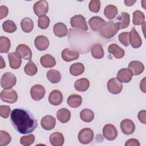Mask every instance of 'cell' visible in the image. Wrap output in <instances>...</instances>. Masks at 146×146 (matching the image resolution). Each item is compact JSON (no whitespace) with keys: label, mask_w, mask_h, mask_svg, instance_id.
Returning a JSON list of instances; mask_svg holds the SVG:
<instances>
[{"label":"cell","mask_w":146,"mask_h":146,"mask_svg":"<svg viewBox=\"0 0 146 146\" xmlns=\"http://www.w3.org/2000/svg\"><path fill=\"white\" fill-rule=\"evenodd\" d=\"M16 52L18 53L22 58L30 60L32 58V51L30 48L25 44H20L16 48Z\"/></svg>","instance_id":"15"},{"label":"cell","mask_w":146,"mask_h":146,"mask_svg":"<svg viewBox=\"0 0 146 146\" xmlns=\"http://www.w3.org/2000/svg\"><path fill=\"white\" fill-rule=\"evenodd\" d=\"M92 56L96 59H101L104 55V50L100 44H95L91 49Z\"/></svg>","instance_id":"31"},{"label":"cell","mask_w":146,"mask_h":146,"mask_svg":"<svg viewBox=\"0 0 146 146\" xmlns=\"http://www.w3.org/2000/svg\"><path fill=\"white\" fill-rule=\"evenodd\" d=\"M12 125L17 132L21 134H27L33 132L37 127V121L27 110L15 108L11 113Z\"/></svg>","instance_id":"1"},{"label":"cell","mask_w":146,"mask_h":146,"mask_svg":"<svg viewBox=\"0 0 146 146\" xmlns=\"http://www.w3.org/2000/svg\"><path fill=\"white\" fill-rule=\"evenodd\" d=\"M129 33L128 32H123L119 34L118 35L119 41L125 46H128L129 45Z\"/></svg>","instance_id":"44"},{"label":"cell","mask_w":146,"mask_h":146,"mask_svg":"<svg viewBox=\"0 0 146 146\" xmlns=\"http://www.w3.org/2000/svg\"><path fill=\"white\" fill-rule=\"evenodd\" d=\"M125 146H140V143L138 140L136 139H130L127 140L125 143Z\"/></svg>","instance_id":"47"},{"label":"cell","mask_w":146,"mask_h":146,"mask_svg":"<svg viewBox=\"0 0 146 146\" xmlns=\"http://www.w3.org/2000/svg\"><path fill=\"white\" fill-rule=\"evenodd\" d=\"M118 10L116 6L113 5H108L106 6L104 10V15L105 17L110 19H113L117 14Z\"/></svg>","instance_id":"30"},{"label":"cell","mask_w":146,"mask_h":146,"mask_svg":"<svg viewBox=\"0 0 146 146\" xmlns=\"http://www.w3.org/2000/svg\"><path fill=\"white\" fill-rule=\"evenodd\" d=\"M11 140V137L9 133L3 130L0 131V146L7 145Z\"/></svg>","instance_id":"40"},{"label":"cell","mask_w":146,"mask_h":146,"mask_svg":"<svg viewBox=\"0 0 146 146\" xmlns=\"http://www.w3.org/2000/svg\"><path fill=\"white\" fill-rule=\"evenodd\" d=\"M133 74L129 68H123L120 69L117 74V79L121 83H128L132 78Z\"/></svg>","instance_id":"16"},{"label":"cell","mask_w":146,"mask_h":146,"mask_svg":"<svg viewBox=\"0 0 146 146\" xmlns=\"http://www.w3.org/2000/svg\"><path fill=\"white\" fill-rule=\"evenodd\" d=\"M105 23V21L99 16L92 17L88 21L90 26L91 27V29L95 31H99Z\"/></svg>","instance_id":"20"},{"label":"cell","mask_w":146,"mask_h":146,"mask_svg":"<svg viewBox=\"0 0 146 146\" xmlns=\"http://www.w3.org/2000/svg\"><path fill=\"white\" fill-rule=\"evenodd\" d=\"M107 88L108 91L112 94H119L123 88V85L116 78L110 79L107 82Z\"/></svg>","instance_id":"10"},{"label":"cell","mask_w":146,"mask_h":146,"mask_svg":"<svg viewBox=\"0 0 146 146\" xmlns=\"http://www.w3.org/2000/svg\"><path fill=\"white\" fill-rule=\"evenodd\" d=\"M48 102L53 106H58L63 102V94L58 90L52 91L48 96Z\"/></svg>","instance_id":"18"},{"label":"cell","mask_w":146,"mask_h":146,"mask_svg":"<svg viewBox=\"0 0 146 146\" xmlns=\"http://www.w3.org/2000/svg\"><path fill=\"white\" fill-rule=\"evenodd\" d=\"M53 31L55 35L58 37H63L67 34L68 30L66 25L62 22H58L53 27Z\"/></svg>","instance_id":"25"},{"label":"cell","mask_w":146,"mask_h":146,"mask_svg":"<svg viewBox=\"0 0 146 146\" xmlns=\"http://www.w3.org/2000/svg\"><path fill=\"white\" fill-rule=\"evenodd\" d=\"M57 119L62 123H67L71 117V112L67 108H62L59 110L56 113Z\"/></svg>","instance_id":"28"},{"label":"cell","mask_w":146,"mask_h":146,"mask_svg":"<svg viewBox=\"0 0 146 146\" xmlns=\"http://www.w3.org/2000/svg\"><path fill=\"white\" fill-rule=\"evenodd\" d=\"M145 115H146V111L145 110L140 111L137 115V117L139 120L143 124H145L146 123V119H145Z\"/></svg>","instance_id":"48"},{"label":"cell","mask_w":146,"mask_h":146,"mask_svg":"<svg viewBox=\"0 0 146 146\" xmlns=\"http://www.w3.org/2000/svg\"><path fill=\"white\" fill-rule=\"evenodd\" d=\"M88 7L91 11L95 13H98L100 8V1L99 0L91 1L89 3Z\"/></svg>","instance_id":"43"},{"label":"cell","mask_w":146,"mask_h":146,"mask_svg":"<svg viewBox=\"0 0 146 146\" xmlns=\"http://www.w3.org/2000/svg\"><path fill=\"white\" fill-rule=\"evenodd\" d=\"M35 141V136L33 134L23 136L20 139V143L25 146H29L31 145Z\"/></svg>","instance_id":"42"},{"label":"cell","mask_w":146,"mask_h":146,"mask_svg":"<svg viewBox=\"0 0 146 146\" xmlns=\"http://www.w3.org/2000/svg\"><path fill=\"white\" fill-rule=\"evenodd\" d=\"M70 72L73 76H79L84 71V66L81 63L72 64L70 67Z\"/></svg>","instance_id":"34"},{"label":"cell","mask_w":146,"mask_h":146,"mask_svg":"<svg viewBox=\"0 0 146 146\" xmlns=\"http://www.w3.org/2000/svg\"><path fill=\"white\" fill-rule=\"evenodd\" d=\"M62 58L66 62H71L77 59L79 56V53L72 48H66L62 51Z\"/></svg>","instance_id":"14"},{"label":"cell","mask_w":146,"mask_h":146,"mask_svg":"<svg viewBox=\"0 0 146 146\" xmlns=\"http://www.w3.org/2000/svg\"><path fill=\"white\" fill-rule=\"evenodd\" d=\"M2 29L6 33H12L17 30V27L15 23L13 21L7 20L3 23Z\"/></svg>","instance_id":"39"},{"label":"cell","mask_w":146,"mask_h":146,"mask_svg":"<svg viewBox=\"0 0 146 146\" xmlns=\"http://www.w3.org/2000/svg\"><path fill=\"white\" fill-rule=\"evenodd\" d=\"M67 104L72 108H77L79 107L82 103L81 96L77 94H72L70 95L67 100Z\"/></svg>","instance_id":"29"},{"label":"cell","mask_w":146,"mask_h":146,"mask_svg":"<svg viewBox=\"0 0 146 146\" xmlns=\"http://www.w3.org/2000/svg\"><path fill=\"white\" fill-rule=\"evenodd\" d=\"M47 78L52 83H57L61 79V75L58 70L51 69L47 72Z\"/></svg>","instance_id":"32"},{"label":"cell","mask_w":146,"mask_h":146,"mask_svg":"<svg viewBox=\"0 0 146 146\" xmlns=\"http://www.w3.org/2000/svg\"><path fill=\"white\" fill-rule=\"evenodd\" d=\"M10 67L14 70L19 68L22 63L21 56L17 52H10L7 55Z\"/></svg>","instance_id":"13"},{"label":"cell","mask_w":146,"mask_h":146,"mask_svg":"<svg viewBox=\"0 0 146 146\" xmlns=\"http://www.w3.org/2000/svg\"><path fill=\"white\" fill-rule=\"evenodd\" d=\"M120 128L122 132L129 135L132 134L135 130V125L133 121L130 119H124L120 123Z\"/></svg>","instance_id":"12"},{"label":"cell","mask_w":146,"mask_h":146,"mask_svg":"<svg viewBox=\"0 0 146 146\" xmlns=\"http://www.w3.org/2000/svg\"><path fill=\"white\" fill-rule=\"evenodd\" d=\"M48 39L44 35H38L34 40L35 47L39 51L46 50L49 46Z\"/></svg>","instance_id":"19"},{"label":"cell","mask_w":146,"mask_h":146,"mask_svg":"<svg viewBox=\"0 0 146 146\" xmlns=\"http://www.w3.org/2000/svg\"><path fill=\"white\" fill-rule=\"evenodd\" d=\"M40 63L44 68H52L56 64L55 59L50 54H46L40 58Z\"/></svg>","instance_id":"26"},{"label":"cell","mask_w":146,"mask_h":146,"mask_svg":"<svg viewBox=\"0 0 146 146\" xmlns=\"http://www.w3.org/2000/svg\"><path fill=\"white\" fill-rule=\"evenodd\" d=\"M16 82V76L13 74L7 72L1 77V86L5 89H10L15 85Z\"/></svg>","instance_id":"3"},{"label":"cell","mask_w":146,"mask_h":146,"mask_svg":"<svg viewBox=\"0 0 146 146\" xmlns=\"http://www.w3.org/2000/svg\"><path fill=\"white\" fill-rule=\"evenodd\" d=\"M70 24L72 27L79 29L83 31L88 30V26L86 19L82 15H76L70 19Z\"/></svg>","instance_id":"5"},{"label":"cell","mask_w":146,"mask_h":146,"mask_svg":"<svg viewBox=\"0 0 146 146\" xmlns=\"http://www.w3.org/2000/svg\"><path fill=\"white\" fill-rule=\"evenodd\" d=\"M10 39L4 36H1L0 38V52L1 53H6L10 48Z\"/></svg>","instance_id":"37"},{"label":"cell","mask_w":146,"mask_h":146,"mask_svg":"<svg viewBox=\"0 0 146 146\" xmlns=\"http://www.w3.org/2000/svg\"><path fill=\"white\" fill-rule=\"evenodd\" d=\"M129 41L131 46L135 48L140 47L142 44L141 38L135 27H133L129 32Z\"/></svg>","instance_id":"11"},{"label":"cell","mask_w":146,"mask_h":146,"mask_svg":"<svg viewBox=\"0 0 146 146\" xmlns=\"http://www.w3.org/2000/svg\"><path fill=\"white\" fill-rule=\"evenodd\" d=\"M90 87V82L87 78H81L74 83L75 89L79 92H84L87 91Z\"/></svg>","instance_id":"27"},{"label":"cell","mask_w":146,"mask_h":146,"mask_svg":"<svg viewBox=\"0 0 146 146\" xmlns=\"http://www.w3.org/2000/svg\"><path fill=\"white\" fill-rule=\"evenodd\" d=\"M11 110L9 106H0V115L3 118H7L10 115Z\"/></svg>","instance_id":"45"},{"label":"cell","mask_w":146,"mask_h":146,"mask_svg":"<svg viewBox=\"0 0 146 146\" xmlns=\"http://www.w3.org/2000/svg\"><path fill=\"white\" fill-rule=\"evenodd\" d=\"M1 99L5 102L14 103L18 99V95L16 91L13 89H4L0 94Z\"/></svg>","instance_id":"6"},{"label":"cell","mask_w":146,"mask_h":146,"mask_svg":"<svg viewBox=\"0 0 146 146\" xmlns=\"http://www.w3.org/2000/svg\"><path fill=\"white\" fill-rule=\"evenodd\" d=\"M145 77L143 78V80H141L140 83V90L144 93H145Z\"/></svg>","instance_id":"49"},{"label":"cell","mask_w":146,"mask_h":146,"mask_svg":"<svg viewBox=\"0 0 146 146\" xmlns=\"http://www.w3.org/2000/svg\"><path fill=\"white\" fill-rule=\"evenodd\" d=\"M9 13V9L7 7L4 5H1L0 6V19H2L5 18Z\"/></svg>","instance_id":"46"},{"label":"cell","mask_w":146,"mask_h":146,"mask_svg":"<svg viewBox=\"0 0 146 146\" xmlns=\"http://www.w3.org/2000/svg\"><path fill=\"white\" fill-rule=\"evenodd\" d=\"M40 124L44 129L50 131L55 127L56 119L51 115H46L42 117L40 121Z\"/></svg>","instance_id":"17"},{"label":"cell","mask_w":146,"mask_h":146,"mask_svg":"<svg viewBox=\"0 0 146 146\" xmlns=\"http://www.w3.org/2000/svg\"><path fill=\"white\" fill-rule=\"evenodd\" d=\"M50 143L54 146H62L64 141V138L62 133L59 132L52 133L49 137Z\"/></svg>","instance_id":"24"},{"label":"cell","mask_w":146,"mask_h":146,"mask_svg":"<svg viewBox=\"0 0 146 146\" xmlns=\"http://www.w3.org/2000/svg\"><path fill=\"white\" fill-rule=\"evenodd\" d=\"M80 117L82 121L90 123L92 121L94 118V113L91 110L84 108L81 111L80 113Z\"/></svg>","instance_id":"35"},{"label":"cell","mask_w":146,"mask_h":146,"mask_svg":"<svg viewBox=\"0 0 146 146\" xmlns=\"http://www.w3.org/2000/svg\"><path fill=\"white\" fill-rule=\"evenodd\" d=\"M24 71L27 75L29 76H33L36 74L38 71V68L34 62L30 61L25 65L24 67Z\"/></svg>","instance_id":"38"},{"label":"cell","mask_w":146,"mask_h":146,"mask_svg":"<svg viewBox=\"0 0 146 146\" xmlns=\"http://www.w3.org/2000/svg\"><path fill=\"white\" fill-rule=\"evenodd\" d=\"M136 2V1H132V0H128V1H124V3L126 6H131L133 5V4Z\"/></svg>","instance_id":"50"},{"label":"cell","mask_w":146,"mask_h":146,"mask_svg":"<svg viewBox=\"0 0 146 146\" xmlns=\"http://www.w3.org/2000/svg\"><path fill=\"white\" fill-rule=\"evenodd\" d=\"M21 29L25 33L31 32L34 28V23L33 20L30 18H25L21 22Z\"/></svg>","instance_id":"33"},{"label":"cell","mask_w":146,"mask_h":146,"mask_svg":"<svg viewBox=\"0 0 146 146\" xmlns=\"http://www.w3.org/2000/svg\"><path fill=\"white\" fill-rule=\"evenodd\" d=\"M119 30L116 23L112 21L105 23L99 30L100 35L104 38L110 39L116 34Z\"/></svg>","instance_id":"2"},{"label":"cell","mask_w":146,"mask_h":146,"mask_svg":"<svg viewBox=\"0 0 146 146\" xmlns=\"http://www.w3.org/2000/svg\"><path fill=\"white\" fill-rule=\"evenodd\" d=\"M50 21V18L47 16L45 15L40 16L38 21V26L41 29H46L49 26Z\"/></svg>","instance_id":"41"},{"label":"cell","mask_w":146,"mask_h":146,"mask_svg":"<svg viewBox=\"0 0 146 146\" xmlns=\"http://www.w3.org/2000/svg\"><path fill=\"white\" fill-rule=\"evenodd\" d=\"M128 68L132 71L133 75H139L144 70V64L140 61H131L128 64Z\"/></svg>","instance_id":"22"},{"label":"cell","mask_w":146,"mask_h":146,"mask_svg":"<svg viewBox=\"0 0 146 146\" xmlns=\"http://www.w3.org/2000/svg\"><path fill=\"white\" fill-rule=\"evenodd\" d=\"M108 51L116 59H120L124 56V50L116 43L111 44L108 47Z\"/></svg>","instance_id":"23"},{"label":"cell","mask_w":146,"mask_h":146,"mask_svg":"<svg viewBox=\"0 0 146 146\" xmlns=\"http://www.w3.org/2000/svg\"><path fill=\"white\" fill-rule=\"evenodd\" d=\"M103 135L107 140L112 141L117 137V131L113 125L107 124L105 125L103 128Z\"/></svg>","instance_id":"8"},{"label":"cell","mask_w":146,"mask_h":146,"mask_svg":"<svg viewBox=\"0 0 146 146\" xmlns=\"http://www.w3.org/2000/svg\"><path fill=\"white\" fill-rule=\"evenodd\" d=\"M1 64L0 67H1V68H3L6 66V64H5V63L3 62V59L2 56H1Z\"/></svg>","instance_id":"51"},{"label":"cell","mask_w":146,"mask_h":146,"mask_svg":"<svg viewBox=\"0 0 146 146\" xmlns=\"http://www.w3.org/2000/svg\"><path fill=\"white\" fill-rule=\"evenodd\" d=\"M116 20L117 21L116 24L118 26L119 30L125 29L129 25V15L126 12H122L121 14L117 17Z\"/></svg>","instance_id":"21"},{"label":"cell","mask_w":146,"mask_h":146,"mask_svg":"<svg viewBox=\"0 0 146 146\" xmlns=\"http://www.w3.org/2000/svg\"><path fill=\"white\" fill-rule=\"evenodd\" d=\"M45 93V88L41 84H35L30 89L31 97L35 101L41 100L44 97Z\"/></svg>","instance_id":"9"},{"label":"cell","mask_w":146,"mask_h":146,"mask_svg":"<svg viewBox=\"0 0 146 146\" xmlns=\"http://www.w3.org/2000/svg\"><path fill=\"white\" fill-rule=\"evenodd\" d=\"M33 10L35 15L39 17L44 15L48 12V4L47 2L44 0L37 1L34 5Z\"/></svg>","instance_id":"7"},{"label":"cell","mask_w":146,"mask_h":146,"mask_svg":"<svg viewBox=\"0 0 146 146\" xmlns=\"http://www.w3.org/2000/svg\"><path fill=\"white\" fill-rule=\"evenodd\" d=\"M94 137V131L89 128L82 129L78 134L79 141L83 144H88L90 143Z\"/></svg>","instance_id":"4"},{"label":"cell","mask_w":146,"mask_h":146,"mask_svg":"<svg viewBox=\"0 0 146 146\" xmlns=\"http://www.w3.org/2000/svg\"><path fill=\"white\" fill-rule=\"evenodd\" d=\"M145 15L140 10H136L133 13L132 22L134 25H141L145 23Z\"/></svg>","instance_id":"36"}]
</instances>
